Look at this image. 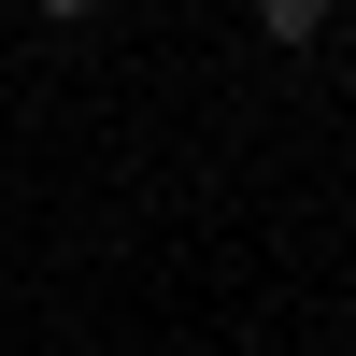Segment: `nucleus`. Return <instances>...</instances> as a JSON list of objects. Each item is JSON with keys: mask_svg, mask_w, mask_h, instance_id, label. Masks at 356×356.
<instances>
[{"mask_svg": "<svg viewBox=\"0 0 356 356\" xmlns=\"http://www.w3.org/2000/svg\"><path fill=\"white\" fill-rule=\"evenodd\" d=\"M328 15H342V0H257V29H271L285 57H300V43H328Z\"/></svg>", "mask_w": 356, "mask_h": 356, "instance_id": "nucleus-1", "label": "nucleus"}, {"mask_svg": "<svg viewBox=\"0 0 356 356\" xmlns=\"http://www.w3.org/2000/svg\"><path fill=\"white\" fill-rule=\"evenodd\" d=\"M29 15H43V29H86V15H100V0H29Z\"/></svg>", "mask_w": 356, "mask_h": 356, "instance_id": "nucleus-2", "label": "nucleus"}]
</instances>
